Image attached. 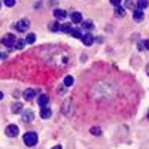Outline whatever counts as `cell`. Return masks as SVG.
<instances>
[{
	"instance_id": "6da1fadb",
	"label": "cell",
	"mask_w": 149,
	"mask_h": 149,
	"mask_svg": "<svg viewBox=\"0 0 149 149\" xmlns=\"http://www.w3.org/2000/svg\"><path fill=\"white\" fill-rule=\"evenodd\" d=\"M22 140H24V143H26L27 146H34L37 143V134L33 133V131H29V133L24 134Z\"/></svg>"
},
{
	"instance_id": "7a4b0ae2",
	"label": "cell",
	"mask_w": 149,
	"mask_h": 149,
	"mask_svg": "<svg viewBox=\"0 0 149 149\" xmlns=\"http://www.w3.org/2000/svg\"><path fill=\"white\" fill-rule=\"evenodd\" d=\"M17 37H15V34H12V33H8V34H5L3 36V45H6L8 48H12V46H15V43H17Z\"/></svg>"
},
{
	"instance_id": "3957f363",
	"label": "cell",
	"mask_w": 149,
	"mask_h": 149,
	"mask_svg": "<svg viewBox=\"0 0 149 149\" xmlns=\"http://www.w3.org/2000/svg\"><path fill=\"white\" fill-rule=\"evenodd\" d=\"M5 133H6L8 137H17V136L19 134V128H18V125H14V124H10V125L6 127Z\"/></svg>"
},
{
	"instance_id": "277c9868",
	"label": "cell",
	"mask_w": 149,
	"mask_h": 149,
	"mask_svg": "<svg viewBox=\"0 0 149 149\" xmlns=\"http://www.w3.org/2000/svg\"><path fill=\"white\" fill-rule=\"evenodd\" d=\"M29 27H30V19H27V18H24V19H21L15 24V29L18 31H27Z\"/></svg>"
},
{
	"instance_id": "5b68a950",
	"label": "cell",
	"mask_w": 149,
	"mask_h": 149,
	"mask_svg": "<svg viewBox=\"0 0 149 149\" xmlns=\"http://www.w3.org/2000/svg\"><path fill=\"white\" fill-rule=\"evenodd\" d=\"M33 119H34V113H33V110H30V109L22 110V121H24V122H31Z\"/></svg>"
},
{
	"instance_id": "8992f818",
	"label": "cell",
	"mask_w": 149,
	"mask_h": 149,
	"mask_svg": "<svg viewBox=\"0 0 149 149\" xmlns=\"http://www.w3.org/2000/svg\"><path fill=\"white\" fill-rule=\"evenodd\" d=\"M95 37L93 36V34H90V33H86V34H84V37H82V43L85 45V46H91L95 40Z\"/></svg>"
},
{
	"instance_id": "52a82bcc",
	"label": "cell",
	"mask_w": 149,
	"mask_h": 149,
	"mask_svg": "<svg viewBox=\"0 0 149 149\" xmlns=\"http://www.w3.org/2000/svg\"><path fill=\"white\" fill-rule=\"evenodd\" d=\"M143 18H145L143 10H140V9H134V12H133V19H134L136 22H140V21H143Z\"/></svg>"
},
{
	"instance_id": "ba28073f",
	"label": "cell",
	"mask_w": 149,
	"mask_h": 149,
	"mask_svg": "<svg viewBox=\"0 0 149 149\" xmlns=\"http://www.w3.org/2000/svg\"><path fill=\"white\" fill-rule=\"evenodd\" d=\"M70 18H72V22H73V24L82 22V14H81V12H78V10L72 12V14H70Z\"/></svg>"
},
{
	"instance_id": "9c48e42d",
	"label": "cell",
	"mask_w": 149,
	"mask_h": 149,
	"mask_svg": "<svg viewBox=\"0 0 149 149\" xmlns=\"http://www.w3.org/2000/svg\"><path fill=\"white\" fill-rule=\"evenodd\" d=\"M34 95H36V93H34V90H31V88H27L26 91L22 93V97L26 98L27 102H31L33 98H34Z\"/></svg>"
},
{
	"instance_id": "30bf717a",
	"label": "cell",
	"mask_w": 149,
	"mask_h": 149,
	"mask_svg": "<svg viewBox=\"0 0 149 149\" xmlns=\"http://www.w3.org/2000/svg\"><path fill=\"white\" fill-rule=\"evenodd\" d=\"M51 115H52V110L49 109L48 106H43V107L40 109V118L48 119V118H51Z\"/></svg>"
},
{
	"instance_id": "8fae6325",
	"label": "cell",
	"mask_w": 149,
	"mask_h": 149,
	"mask_svg": "<svg viewBox=\"0 0 149 149\" xmlns=\"http://www.w3.org/2000/svg\"><path fill=\"white\" fill-rule=\"evenodd\" d=\"M54 17H55L57 19H66L67 12H66L64 9H55V10H54Z\"/></svg>"
},
{
	"instance_id": "7c38bea8",
	"label": "cell",
	"mask_w": 149,
	"mask_h": 149,
	"mask_svg": "<svg viewBox=\"0 0 149 149\" xmlns=\"http://www.w3.org/2000/svg\"><path fill=\"white\" fill-rule=\"evenodd\" d=\"M10 109H12V112H14V113H17V115H18V113H22V110H24V109H22V103H19V102H15L14 104L10 106Z\"/></svg>"
},
{
	"instance_id": "4fadbf2b",
	"label": "cell",
	"mask_w": 149,
	"mask_h": 149,
	"mask_svg": "<svg viewBox=\"0 0 149 149\" xmlns=\"http://www.w3.org/2000/svg\"><path fill=\"white\" fill-rule=\"evenodd\" d=\"M48 102H49V97H48L46 94H40V95H39V98H37V103H39V106H40V107L46 106V104H48Z\"/></svg>"
},
{
	"instance_id": "5bb4252c",
	"label": "cell",
	"mask_w": 149,
	"mask_h": 149,
	"mask_svg": "<svg viewBox=\"0 0 149 149\" xmlns=\"http://www.w3.org/2000/svg\"><path fill=\"white\" fill-rule=\"evenodd\" d=\"M136 6H137V9L143 10L149 6V0H137V3H136Z\"/></svg>"
},
{
	"instance_id": "9a60e30c",
	"label": "cell",
	"mask_w": 149,
	"mask_h": 149,
	"mask_svg": "<svg viewBox=\"0 0 149 149\" xmlns=\"http://www.w3.org/2000/svg\"><path fill=\"white\" fill-rule=\"evenodd\" d=\"M82 29H85V30H88V31H91L93 29H94V22L93 21H82Z\"/></svg>"
},
{
	"instance_id": "2e32d148",
	"label": "cell",
	"mask_w": 149,
	"mask_h": 149,
	"mask_svg": "<svg viewBox=\"0 0 149 149\" xmlns=\"http://www.w3.org/2000/svg\"><path fill=\"white\" fill-rule=\"evenodd\" d=\"M72 30H73V27H72V24L70 22H66V24H63V26H61V31L63 33H72Z\"/></svg>"
},
{
	"instance_id": "e0dca14e",
	"label": "cell",
	"mask_w": 149,
	"mask_h": 149,
	"mask_svg": "<svg viewBox=\"0 0 149 149\" xmlns=\"http://www.w3.org/2000/svg\"><path fill=\"white\" fill-rule=\"evenodd\" d=\"M49 31H61V26L58 22H49Z\"/></svg>"
},
{
	"instance_id": "ac0fdd59",
	"label": "cell",
	"mask_w": 149,
	"mask_h": 149,
	"mask_svg": "<svg viewBox=\"0 0 149 149\" xmlns=\"http://www.w3.org/2000/svg\"><path fill=\"white\" fill-rule=\"evenodd\" d=\"M70 34L74 37V39H82V37H84V34H82V31H81L79 29H73Z\"/></svg>"
},
{
	"instance_id": "d6986e66",
	"label": "cell",
	"mask_w": 149,
	"mask_h": 149,
	"mask_svg": "<svg viewBox=\"0 0 149 149\" xmlns=\"http://www.w3.org/2000/svg\"><path fill=\"white\" fill-rule=\"evenodd\" d=\"M90 133H91L93 136H102V128H100V127H91Z\"/></svg>"
},
{
	"instance_id": "ffe728a7",
	"label": "cell",
	"mask_w": 149,
	"mask_h": 149,
	"mask_svg": "<svg viewBox=\"0 0 149 149\" xmlns=\"http://www.w3.org/2000/svg\"><path fill=\"white\" fill-rule=\"evenodd\" d=\"M34 40H36V34H34V33L27 34V37H26V43H34Z\"/></svg>"
},
{
	"instance_id": "44dd1931",
	"label": "cell",
	"mask_w": 149,
	"mask_h": 149,
	"mask_svg": "<svg viewBox=\"0 0 149 149\" xmlns=\"http://www.w3.org/2000/svg\"><path fill=\"white\" fill-rule=\"evenodd\" d=\"M124 15H125V8H116V17L118 18H122Z\"/></svg>"
},
{
	"instance_id": "7402d4cb",
	"label": "cell",
	"mask_w": 149,
	"mask_h": 149,
	"mask_svg": "<svg viewBox=\"0 0 149 149\" xmlns=\"http://www.w3.org/2000/svg\"><path fill=\"white\" fill-rule=\"evenodd\" d=\"M63 82H64L66 86H72V85H73V78H72V76H66Z\"/></svg>"
},
{
	"instance_id": "603a6c76",
	"label": "cell",
	"mask_w": 149,
	"mask_h": 149,
	"mask_svg": "<svg viewBox=\"0 0 149 149\" xmlns=\"http://www.w3.org/2000/svg\"><path fill=\"white\" fill-rule=\"evenodd\" d=\"M24 45H26V40H17V43H15V49H22L24 48Z\"/></svg>"
},
{
	"instance_id": "cb8c5ba5",
	"label": "cell",
	"mask_w": 149,
	"mask_h": 149,
	"mask_svg": "<svg viewBox=\"0 0 149 149\" xmlns=\"http://www.w3.org/2000/svg\"><path fill=\"white\" fill-rule=\"evenodd\" d=\"M134 8V2L133 0H125V9H131Z\"/></svg>"
},
{
	"instance_id": "d4e9b609",
	"label": "cell",
	"mask_w": 149,
	"mask_h": 149,
	"mask_svg": "<svg viewBox=\"0 0 149 149\" xmlns=\"http://www.w3.org/2000/svg\"><path fill=\"white\" fill-rule=\"evenodd\" d=\"M3 2H5V5H6L8 8H12V6L15 5V0H3Z\"/></svg>"
},
{
	"instance_id": "484cf974",
	"label": "cell",
	"mask_w": 149,
	"mask_h": 149,
	"mask_svg": "<svg viewBox=\"0 0 149 149\" xmlns=\"http://www.w3.org/2000/svg\"><path fill=\"white\" fill-rule=\"evenodd\" d=\"M110 3L113 5L115 8H119L121 6V0H110Z\"/></svg>"
},
{
	"instance_id": "4316f807",
	"label": "cell",
	"mask_w": 149,
	"mask_h": 149,
	"mask_svg": "<svg viewBox=\"0 0 149 149\" xmlns=\"http://www.w3.org/2000/svg\"><path fill=\"white\" fill-rule=\"evenodd\" d=\"M137 49H139V51H145V45H143V42H139V43H137Z\"/></svg>"
},
{
	"instance_id": "83f0119b",
	"label": "cell",
	"mask_w": 149,
	"mask_h": 149,
	"mask_svg": "<svg viewBox=\"0 0 149 149\" xmlns=\"http://www.w3.org/2000/svg\"><path fill=\"white\" fill-rule=\"evenodd\" d=\"M143 45H145V49H149V40H145Z\"/></svg>"
},
{
	"instance_id": "f1b7e54d",
	"label": "cell",
	"mask_w": 149,
	"mask_h": 149,
	"mask_svg": "<svg viewBox=\"0 0 149 149\" xmlns=\"http://www.w3.org/2000/svg\"><path fill=\"white\" fill-rule=\"evenodd\" d=\"M146 74H148V76H149V64L146 66Z\"/></svg>"
},
{
	"instance_id": "f546056e",
	"label": "cell",
	"mask_w": 149,
	"mask_h": 149,
	"mask_svg": "<svg viewBox=\"0 0 149 149\" xmlns=\"http://www.w3.org/2000/svg\"><path fill=\"white\" fill-rule=\"evenodd\" d=\"M52 149H63V148H61V146H54Z\"/></svg>"
},
{
	"instance_id": "4dcf8cb0",
	"label": "cell",
	"mask_w": 149,
	"mask_h": 149,
	"mask_svg": "<svg viewBox=\"0 0 149 149\" xmlns=\"http://www.w3.org/2000/svg\"><path fill=\"white\" fill-rule=\"evenodd\" d=\"M2 98H3V93H0V100H2Z\"/></svg>"
},
{
	"instance_id": "1f68e13d",
	"label": "cell",
	"mask_w": 149,
	"mask_h": 149,
	"mask_svg": "<svg viewBox=\"0 0 149 149\" xmlns=\"http://www.w3.org/2000/svg\"><path fill=\"white\" fill-rule=\"evenodd\" d=\"M0 58H2V54H0Z\"/></svg>"
},
{
	"instance_id": "d6a6232c",
	"label": "cell",
	"mask_w": 149,
	"mask_h": 149,
	"mask_svg": "<svg viewBox=\"0 0 149 149\" xmlns=\"http://www.w3.org/2000/svg\"><path fill=\"white\" fill-rule=\"evenodd\" d=\"M148 118H149V113H148Z\"/></svg>"
},
{
	"instance_id": "836d02e7",
	"label": "cell",
	"mask_w": 149,
	"mask_h": 149,
	"mask_svg": "<svg viewBox=\"0 0 149 149\" xmlns=\"http://www.w3.org/2000/svg\"><path fill=\"white\" fill-rule=\"evenodd\" d=\"M0 8H2V5H0Z\"/></svg>"
}]
</instances>
